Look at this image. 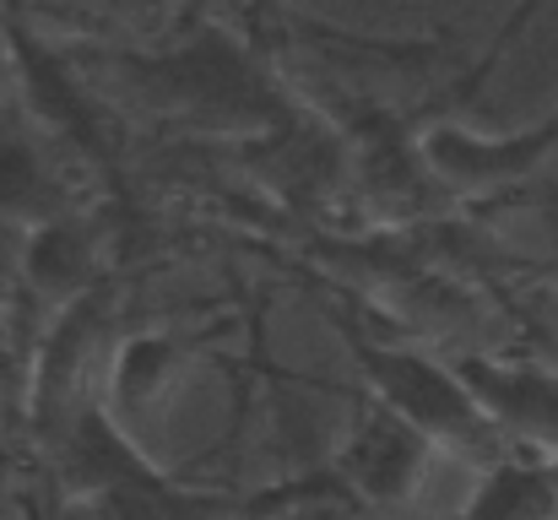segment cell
Instances as JSON below:
<instances>
[{
    "label": "cell",
    "mask_w": 558,
    "mask_h": 520,
    "mask_svg": "<svg viewBox=\"0 0 558 520\" xmlns=\"http://www.w3.org/2000/svg\"><path fill=\"white\" fill-rule=\"evenodd\" d=\"M353 358L369 368L374 390L390 412H401L417 434H450V439H472L477 434V407L472 396L434 363L412 358V352H385V347H369V342H353Z\"/></svg>",
    "instance_id": "1"
},
{
    "label": "cell",
    "mask_w": 558,
    "mask_h": 520,
    "mask_svg": "<svg viewBox=\"0 0 558 520\" xmlns=\"http://www.w3.org/2000/svg\"><path fill=\"white\" fill-rule=\"evenodd\" d=\"M147 76H158L163 93H174L180 104L195 109H217V114H277V98L255 82V71L244 65L239 49H228L222 38H195L190 49L169 60H147Z\"/></svg>",
    "instance_id": "2"
},
{
    "label": "cell",
    "mask_w": 558,
    "mask_h": 520,
    "mask_svg": "<svg viewBox=\"0 0 558 520\" xmlns=\"http://www.w3.org/2000/svg\"><path fill=\"white\" fill-rule=\"evenodd\" d=\"M417 456H423V434H417L401 412H390V407L379 401L369 418H364V434H359L353 450H348V477H353L364 494H374V499H396V494L412 483Z\"/></svg>",
    "instance_id": "3"
},
{
    "label": "cell",
    "mask_w": 558,
    "mask_h": 520,
    "mask_svg": "<svg viewBox=\"0 0 558 520\" xmlns=\"http://www.w3.org/2000/svg\"><path fill=\"white\" fill-rule=\"evenodd\" d=\"M558 147V114L548 125H537L532 136H515V142H472V136H456V131H439L428 142V158L456 179H515V173H532V164Z\"/></svg>",
    "instance_id": "4"
},
{
    "label": "cell",
    "mask_w": 558,
    "mask_h": 520,
    "mask_svg": "<svg viewBox=\"0 0 558 520\" xmlns=\"http://www.w3.org/2000/svg\"><path fill=\"white\" fill-rule=\"evenodd\" d=\"M483 385V401H494L505 418L515 423H537V428H558V385L537 379V374H499V368H472Z\"/></svg>",
    "instance_id": "5"
},
{
    "label": "cell",
    "mask_w": 558,
    "mask_h": 520,
    "mask_svg": "<svg viewBox=\"0 0 558 520\" xmlns=\"http://www.w3.org/2000/svg\"><path fill=\"white\" fill-rule=\"evenodd\" d=\"M548 510H554L548 483H543L537 472H515V467H505V472L488 477L483 499L466 510V520H548Z\"/></svg>",
    "instance_id": "6"
},
{
    "label": "cell",
    "mask_w": 558,
    "mask_h": 520,
    "mask_svg": "<svg viewBox=\"0 0 558 520\" xmlns=\"http://www.w3.org/2000/svg\"><path fill=\"white\" fill-rule=\"evenodd\" d=\"M27 266H33V277H38L44 288H71V282H82V277H87L82 233H71V228H49V233L33 244Z\"/></svg>",
    "instance_id": "7"
},
{
    "label": "cell",
    "mask_w": 558,
    "mask_h": 520,
    "mask_svg": "<svg viewBox=\"0 0 558 520\" xmlns=\"http://www.w3.org/2000/svg\"><path fill=\"white\" fill-rule=\"evenodd\" d=\"M0 195L16 211H33L44 201V173H38V164L22 147H0Z\"/></svg>",
    "instance_id": "8"
}]
</instances>
